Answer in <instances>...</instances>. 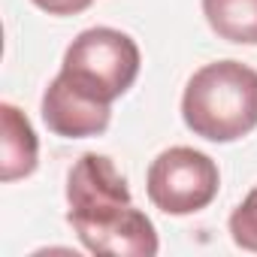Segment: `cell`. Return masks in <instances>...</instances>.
<instances>
[{"label":"cell","instance_id":"cell-1","mask_svg":"<svg viewBox=\"0 0 257 257\" xmlns=\"http://www.w3.org/2000/svg\"><path fill=\"white\" fill-rule=\"evenodd\" d=\"M67 221L91 254L155 257L161 242L152 218L134 206L127 179L106 155H82L67 176Z\"/></svg>","mask_w":257,"mask_h":257},{"label":"cell","instance_id":"cell-2","mask_svg":"<svg viewBox=\"0 0 257 257\" xmlns=\"http://www.w3.org/2000/svg\"><path fill=\"white\" fill-rule=\"evenodd\" d=\"M182 118L194 137L236 143L257 127V70L242 61L200 67L182 94Z\"/></svg>","mask_w":257,"mask_h":257},{"label":"cell","instance_id":"cell-3","mask_svg":"<svg viewBox=\"0 0 257 257\" xmlns=\"http://www.w3.org/2000/svg\"><path fill=\"white\" fill-rule=\"evenodd\" d=\"M140 46L115 28H88L64 52L61 76L100 103H112L131 91L140 76Z\"/></svg>","mask_w":257,"mask_h":257},{"label":"cell","instance_id":"cell-4","mask_svg":"<svg viewBox=\"0 0 257 257\" xmlns=\"http://www.w3.org/2000/svg\"><path fill=\"white\" fill-rule=\"evenodd\" d=\"M221 188L218 164L188 146H173L161 152L146 176V191L155 209L167 215H194L206 209Z\"/></svg>","mask_w":257,"mask_h":257},{"label":"cell","instance_id":"cell-5","mask_svg":"<svg viewBox=\"0 0 257 257\" xmlns=\"http://www.w3.org/2000/svg\"><path fill=\"white\" fill-rule=\"evenodd\" d=\"M43 121L55 137L64 140L100 137L112 121V103H100L88 97L58 73L43 94Z\"/></svg>","mask_w":257,"mask_h":257},{"label":"cell","instance_id":"cell-6","mask_svg":"<svg viewBox=\"0 0 257 257\" xmlns=\"http://www.w3.org/2000/svg\"><path fill=\"white\" fill-rule=\"evenodd\" d=\"M0 179L16 182L31 176L40 164V140L19 106L0 103Z\"/></svg>","mask_w":257,"mask_h":257},{"label":"cell","instance_id":"cell-7","mask_svg":"<svg viewBox=\"0 0 257 257\" xmlns=\"http://www.w3.org/2000/svg\"><path fill=\"white\" fill-rule=\"evenodd\" d=\"M209 28L239 46H257V0H203Z\"/></svg>","mask_w":257,"mask_h":257},{"label":"cell","instance_id":"cell-8","mask_svg":"<svg viewBox=\"0 0 257 257\" xmlns=\"http://www.w3.org/2000/svg\"><path fill=\"white\" fill-rule=\"evenodd\" d=\"M230 236L239 248L257 254V185L230 215Z\"/></svg>","mask_w":257,"mask_h":257},{"label":"cell","instance_id":"cell-9","mask_svg":"<svg viewBox=\"0 0 257 257\" xmlns=\"http://www.w3.org/2000/svg\"><path fill=\"white\" fill-rule=\"evenodd\" d=\"M34 4L49 16H79L94 4V0H34Z\"/></svg>","mask_w":257,"mask_h":257}]
</instances>
